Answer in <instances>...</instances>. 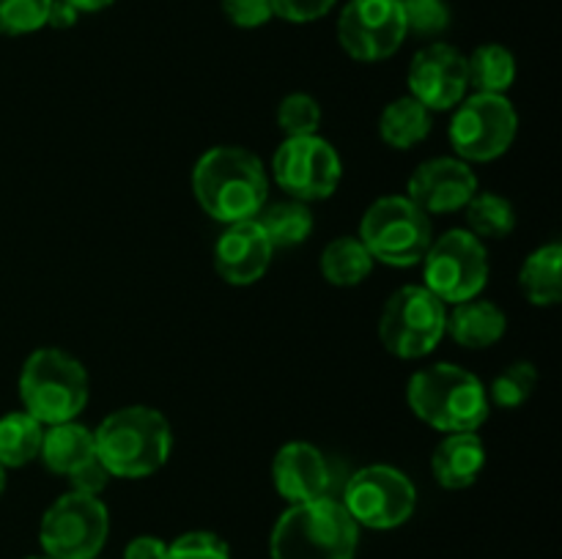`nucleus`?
I'll list each match as a JSON object with an SVG mask.
<instances>
[{"mask_svg": "<svg viewBox=\"0 0 562 559\" xmlns=\"http://www.w3.org/2000/svg\"><path fill=\"white\" fill-rule=\"evenodd\" d=\"M192 192L203 212L223 225L256 219L267 206L263 162L241 146H214L192 168Z\"/></svg>", "mask_w": 562, "mask_h": 559, "instance_id": "obj_1", "label": "nucleus"}, {"mask_svg": "<svg viewBox=\"0 0 562 559\" xmlns=\"http://www.w3.org/2000/svg\"><path fill=\"white\" fill-rule=\"evenodd\" d=\"M97 458L110 477L140 480L162 469L173 449V427L151 406H124L93 431Z\"/></svg>", "mask_w": 562, "mask_h": 559, "instance_id": "obj_2", "label": "nucleus"}, {"mask_svg": "<svg viewBox=\"0 0 562 559\" xmlns=\"http://www.w3.org/2000/svg\"><path fill=\"white\" fill-rule=\"evenodd\" d=\"M406 400L426 425L442 433H477L492 414L481 378L450 362L417 370L406 384Z\"/></svg>", "mask_w": 562, "mask_h": 559, "instance_id": "obj_3", "label": "nucleus"}, {"mask_svg": "<svg viewBox=\"0 0 562 559\" xmlns=\"http://www.w3.org/2000/svg\"><path fill=\"white\" fill-rule=\"evenodd\" d=\"M360 526L340 499L291 504L272 526L269 559H355Z\"/></svg>", "mask_w": 562, "mask_h": 559, "instance_id": "obj_4", "label": "nucleus"}, {"mask_svg": "<svg viewBox=\"0 0 562 559\" xmlns=\"http://www.w3.org/2000/svg\"><path fill=\"white\" fill-rule=\"evenodd\" d=\"M91 381L77 356L64 349H36L20 373V398L27 414L42 425H58L80 417L88 406Z\"/></svg>", "mask_w": 562, "mask_h": 559, "instance_id": "obj_5", "label": "nucleus"}, {"mask_svg": "<svg viewBox=\"0 0 562 559\" xmlns=\"http://www.w3.org/2000/svg\"><path fill=\"white\" fill-rule=\"evenodd\" d=\"M357 239L373 261L406 269L423 261L434 241L431 217L406 195H384L368 206Z\"/></svg>", "mask_w": 562, "mask_h": 559, "instance_id": "obj_6", "label": "nucleus"}, {"mask_svg": "<svg viewBox=\"0 0 562 559\" xmlns=\"http://www.w3.org/2000/svg\"><path fill=\"white\" fill-rule=\"evenodd\" d=\"M448 332V307L426 285L395 290L379 316V340L398 360H423Z\"/></svg>", "mask_w": 562, "mask_h": 559, "instance_id": "obj_7", "label": "nucleus"}, {"mask_svg": "<svg viewBox=\"0 0 562 559\" xmlns=\"http://www.w3.org/2000/svg\"><path fill=\"white\" fill-rule=\"evenodd\" d=\"M110 535V513L91 493L69 491L55 499L38 524V543L53 559H97Z\"/></svg>", "mask_w": 562, "mask_h": 559, "instance_id": "obj_8", "label": "nucleus"}, {"mask_svg": "<svg viewBox=\"0 0 562 559\" xmlns=\"http://www.w3.org/2000/svg\"><path fill=\"white\" fill-rule=\"evenodd\" d=\"M423 285L445 305L475 299L486 288L488 252L467 228L448 230L423 255Z\"/></svg>", "mask_w": 562, "mask_h": 559, "instance_id": "obj_9", "label": "nucleus"}, {"mask_svg": "<svg viewBox=\"0 0 562 559\" xmlns=\"http://www.w3.org/2000/svg\"><path fill=\"white\" fill-rule=\"evenodd\" d=\"M340 504L366 529H398L415 515L417 488L401 469L373 464L346 480Z\"/></svg>", "mask_w": 562, "mask_h": 559, "instance_id": "obj_10", "label": "nucleus"}, {"mask_svg": "<svg viewBox=\"0 0 562 559\" xmlns=\"http://www.w3.org/2000/svg\"><path fill=\"white\" fill-rule=\"evenodd\" d=\"M519 115L505 93H472L456 104L448 137L464 162H492L516 140Z\"/></svg>", "mask_w": 562, "mask_h": 559, "instance_id": "obj_11", "label": "nucleus"}, {"mask_svg": "<svg viewBox=\"0 0 562 559\" xmlns=\"http://www.w3.org/2000/svg\"><path fill=\"white\" fill-rule=\"evenodd\" d=\"M272 175L280 190L289 192L294 201H327L344 179V162L333 142L324 137H285L274 151Z\"/></svg>", "mask_w": 562, "mask_h": 559, "instance_id": "obj_12", "label": "nucleus"}, {"mask_svg": "<svg viewBox=\"0 0 562 559\" xmlns=\"http://www.w3.org/2000/svg\"><path fill=\"white\" fill-rule=\"evenodd\" d=\"M406 33L401 0H349L338 16L340 47L362 64L398 53Z\"/></svg>", "mask_w": 562, "mask_h": 559, "instance_id": "obj_13", "label": "nucleus"}, {"mask_svg": "<svg viewBox=\"0 0 562 559\" xmlns=\"http://www.w3.org/2000/svg\"><path fill=\"white\" fill-rule=\"evenodd\" d=\"M470 91L467 58L445 42L423 47L409 64V96L426 110H453Z\"/></svg>", "mask_w": 562, "mask_h": 559, "instance_id": "obj_14", "label": "nucleus"}, {"mask_svg": "<svg viewBox=\"0 0 562 559\" xmlns=\"http://www.w3.org/2000/svg\"><path fill=\"white\" fill-rule=\"evenodd\" d=\"M477 175L470 162L459 157H434L417 164L406 184V197L417 208L431 214L461 212L475 197Z\"/></svg>", "mask_w": 562, "mask_h": 559, "instance_id": "obj_15", "label": "nucleus"}, {"mask_svg": "<svg viewBox=\"0 0 562 559\" xmlns=\"http://www.w3.org/2000/svg\"><path fill=\"white\" fill-rule=\"evenodd\" d=\"M272 482L289 504L335 499L333 466L311 442H289L274 453Z\"/></svg>", "mask_w": 562, "mask_h": 559, "instance_id": "obj_16", "label": "nucleus"}, {"mask_svg": "<svg viewBox=\"0 0 562 559\" xmlns=\"http://www.w3.org/2000/svg\"><path fill=\"white\" fill-rule=\"evenodd\" d=\"M274 247L256 219L228 225L214 244V269L228 285L258 283L272 263Z\"/></svg>", "mask_w": 562, "mask_h": 559, "instance_id": "obj_17", "label": "nucleus"}, {"mask_svg": "<svg viewBox=\"0 0 562 559\" xmlns=\"http://www.w3.org/2000/svg\"><path fill=\"white\" fill-rule=\"evenodd\" d=\"M486 466V447L477 433H448L431 455V471L448 491L475 486Z\"/></svg>", "mask_w": 562, "mask_h": 559, "instance_id": "obj_18", "label": "nucleus"}, {"mask_svg": "<svg viewBox=\"0 0 562 559\" xmlns=\"http://www.w3.org/2000/svg\"><path fill=\"white\" fill-rule=\"evenodd\" d=\"M505 329H508V316L503 307L494 301L467 299L453 305V312H448V332L464 349H488L497 340H503Z\"/></svg>", "mask_w": 562, "mask_h": 559, "instance_id": "obj_19", "label": "nucleus"}, {"mask_svg": "<svg viewBox=\"0 0 562 559\" xmlns=\"http://www.w3.org/2000/svg\"><path fill=\"white\" fill-rule=\"evenodd\" d=\"M93 455H97L93 431H88L77 420L49 425L42 436V449H38V458L44 460V466L64 477L88 464Z\"/></svg>", "mask_w": 562, "mask_h": 559, "instance_id": "obj_20", "label": "nucleus"}, {"mask_svg": "<svg viewBox=\"0 0 562 559\" xmlns=\"http://www.w3.org/2000/svg\"><path fill=\"white\" fill-rule=\"evenodd\" d=\"M562 247L558 241L538 247L525 258L519 288L536 307H554L562 299Z\"/></svg>", "mask_w": 562, "mask_h": 559, "instance_id": "obj_21", "label": "nucleus"}, {"mask_svg": "<svg viewBox=\"0 0 562 559\" xmlns=\"http://www.w3.org/2000/svg\"><path fill=\"white\" fill-rule=\"evenodd\" d=\"M431 129V110L423 107L415 96H398L379 115V137L398 151L420 146Z\"/></svg>", "mask_w": 562, "mask_h": 559, "instance_id": "obj_22", "label": "nucleus"}, {"mask_svg": "<svg viewBox=\"0 0 562 559\" xmlns=\"http://www.w3.org/2000/svg\"><path fill=\"white\" fill-rule=\"evenodd\" d=\"M373 258L366 250L357 236H338V239L329 241L322 252V266L324 280L335 288H355V285L366 283L373 272Z\"/></svg>", "mask_w": 562, "mask_h": 559, "instance_id": "obj_23", "label": "nucleus"}, {"mask_svg": "<svg viewBox=\"0 0 562 559\" xmlns=\"http://www.w3.org/2000/svg\"><path fill=\"white\" fill-rule=\"evenodd\" d=\"M256 223L261 225L263 233L269 236L274 250L302 244V241H307V236L313 233L311 206L302 201H294V197H291V201L267 203V206L258 212Z\"/></svg>", "mask_w": 562, "mask_h": 559, "instance_id": "obj_24", "label": "nucleus"}, {"mask_svg": "<svg viewBox=\"0 0 562 559\" xmlns=\"http://www.w3.org/2000/svg\"><path fill=\"white\" fill-rule=\"evenodd\" d=\"M44 425L33 420L27 411H11L0 417V466L20 469L38 458Z\"/></svg>", "mask_w": 562, "mask_h": 559, "instance_id": "obj_25", "label": "nucleus"}, {"mask_svg": "<svg viewBox=\"0 0 562 559\" xmlns=\"http://www.w3.org/2000/svg\"><path fill=\"white\" fill-rule=\"evenodd\" d=\"M467 77L475 93H505L516 80V58L503 44H481L467 58Z\"/></svg>", "mask_w": 562, "mask_h": 559, "instance_id": "obj_26", "label": "nucleus"}, {"mask_svg": "<svg viewBox=\"0 0 562 559\" xmlns=\"http://www.w3.org/2000/svg\"><path fill=\"white\" fill-rule=\"evenodd\" d=\"M467 212V230L475 233L477 239H505L516 228V208L508 197L497 192H475Z\"/></svg>", "mask_w": 562, "mask_h": 559, "instance_id": "obj_27", "label": "nucleus"}, {"mask_svg": "<svg viewBox=\"0 0 562 559\" xmlns=\"http://www.w3.org/2000/svg\"><path fill=\"white\" fill-rule=\"evenodd\" d=\"M538 384V370L532 362H514L505 367L499 376H494L488 392V403L499 406V409H519L527 403Z\"/></svg>", "mask_w": 562, "mask_h": 559, "instance_id": "obj_28", "label": "nucleus"}, {"mask_svg": "<svg viewBox=\"0 0 562 559\" xmlns=\"http://www.w3.org/2000/svg\"><path fill=\"white\" fill-rule=\"evenodd\" d=\"M278 126L285 132V137L318 135V126H322V104L311 93H289L278 104Z\"/></svg>", "mask_w": 562, "mask_h": 559, "instance_id": "obj_29", "label": "nucleus"}, {"mask_svg": "<svg viewBox=\"0 0 562 559\" xmlns=\"http://www.w3.org/2000/svg\"><path fill=\"white\" fill-rule=\"evenodd\" d=\"M53 0H0V36H25L47 25Z\"/></svg>", "mask_w": 562, "mask_h": 559, "instance_id": "obj_30", "label": "nucleus"}, {"mask_svg": "<svg viewBox=\"0 0 562 559\" xmlns=\"http://www.w3.org/2000/svg\"><path fill=\"white\" fill-rule=\"evenodd\" d=\"M406 31L417 36H439L450 25V9L445 0H401Z\"/></svg>", "mask_w": 562, "mask_h": 559, "instance_id": "obj_31", "label": "nucleus"}, {"mask_svg": "<svg viewBox=\"0 0 562 559\" xmlns=\"http://www.w3.org/2000/svg\"><path fill=\"white\" fill-rule=\"evenodd\" d=\"M168 559H231L228 543L214 532H184L168 546Z\"/></svg>", "mask_w": 562, "mask_h": 559, "instance_id": "obj_32", "label": "nucleus"}, {"mask_svg": "<svg viewBox=\"0 0 562 559\" xmlns=\"http://www.w3.org/2000/svg\"><path fill=\"white\" fill-rule=\"evenodd\" d=\"M223 11L236 27H261L272 20V3L269 0H223Z\"/></svg>", "mask_w": 562, "mask_h": 559, "instance_id": "obj_33", "label": "nucleus"}, {"mask_svg": "<svg viewBox=\"0 0 562 559\" xmlns=\"http://www.w3.org/2000/svg\"><path fill=\"white\" fill-rule=\"evenodd\" d=\"M269 3H272V16H280V20L313 22L329 14L338 0H269Z\"/></svg>", "mask_w": 562, "mask_h": 559, "instance_id": "obj_34", "label": "nucleus"}, {"mask_svg": "<svg viewBox=\"0 0 562 559\" xmlns=\"http://www.w3.org/2000/svg\"><path fill=\"white\" fill-rule=\"evenodd\" d=\"M69 482H71V491H80V493H91V497H99V493L108 488L110 482V471L104 469L102 460L93 455L88 464H82L80 469L71 471L69 475Z\"/></svg>", "mask_w": 562, "mask_h": 559, "instance_id": "obj_35", "label": "nucleus"}, {"mask_svg": "<svg viewBox=\"0 0 562 559\" xmlns=\"http://www.w3.org/2000/svg\"><path fill=\"white\" fill-rule=\"evenodd\" d=\"M124 559H168V543L162 537H132L124 548Z\"/></svg>", "mask_w": 562, "mask_h": 559, "instance_id": "obj_36", "label": "nucleus"}, {"mask_svg": "<svg viewBox=\"0 0 562 559\" xmlns=\"http://www.w3.org/2000/svg\"><path fill=\"white\" fill-rule=\"evenodd\" d=\"M77 11L71 9L66 0H53L49 3V14H47V25L49 27H58V31H64V27H71L77 22Z\"/></svg>", "mask_w": 562, "mask_h": 559, "instance_id": "obj_37", "label": "nucleus"}, {"mask_svg": "<svg viewBox=\"0 0 562 559\" xmlns=\"http://www.w3.org/2000/svg\"><path fill=\"white\" fill-rule=\"evenodd\" d=\"M77 14H91V11H102L108 5H113L115 0H66Z\"/></svg>", "mask_w": 562, "mask_h": 559, "instance_id": "obj_38", "label": "nucleus"}, {"mask_svg": "<svg viewBox=\"0 0 562 559\" xmlns=\"http://www.w3.org/2000/svg\"><path fill=\"white\" fill-rule=\"evenodd\" d=\"M3 491H5V469L0 466V497H3Z\"/></svg>", "mask_w": 562, "mask_h": 559, "instance_id": "obj_39", "label": "nucleus"}, {"mask_svg": "<svg viewBox=\"0 0 562 559\" xmlns=\"http://www.w3.org/2000/svg\"><path fill=\"white\" fill-rule=\"evenodd\" d=\"M25 559H53V557H47V554H42V557H25Z\"/></svg>", "mask_w": 562, "mask_h": 559, "instance_id": "obj_40", "label": "nucleus"}]
</instances>
